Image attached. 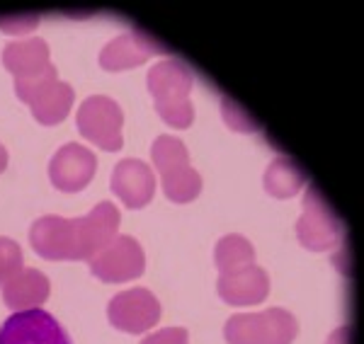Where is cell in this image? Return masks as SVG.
Instances as JSON below:
<instances>
[{
    "label": "cell",
    "instance_id": "2",
    "mask_svg": "<svg viewBox=\"0 0 364 344\" xmlns=\"http://www.w3.org/2000/svg\"><path fill=\"white\" fill-rule=\"evenodd\" d=\"M151 158L161 172V187L166 196L175 204L197 199L202 192V177L190 165L187 145L175 136H158L151 145Z\"/></svg>",
    "mask_w": 364,
    "mask_h": 344
},
{
    "label": "cell",
    "instance_id": "11",
    "mask_svg": "<svg viewBox=\"0 0 364 344\" xmlns=\"http://www.w3.org/2000/svg\"><path fill=\"white\" fill-rule=\"evenodd\" d=\"M75 221V238H78V260L95 257L107 243H112L119 231L122 216L112 201H100L90 213Z\"/></svg>",
    "mask_w": 364,
    "mask_h": 344
},
{
    "label": "cell",
    "instance_id": "20",
    "mask_svg": "<svg viewBox=\"0 0 364 344\" xmlns=\"http://www.w3.org/2000/svg\"><path fill=\"white\" fill-rule=\"evenodd\" d=\"M22 262H25V255L20 245L13 238H0V284L13 279L22 270Z\"/></svg>",
    "mask_w": 364,
    "mask_h": 344
},
{
    "label": "cell",
    "instance_id": "7",
    "mask_svg": "<svg viewBox=\"0 0 364 344\" xmlns=\"http://www.w3.org/2000/svg\"><path fill=\"white\" fill-rule=\"evenodd\" d=\"M0 344H73L51 313L42 308L15 311L0 325Z\"/></svg>",
    "mask_w": 364,
    "mask_h": 344
},
{
    "label": "cell",
    "instance_id": "8",
    "mask_svg": "<svg viewBox=\"0 0 364 344\" xmlns=\"http://www.w3.org/2000/svg\"><path fill=\"white\" fill-rule=\"evenodd\" d=\"M107 318L117 330L141 335L161 320V301L149 289H127L109 301Z\"/></svg>",
    "mask_w": 364,
    "mask_h": 344
},
{
    "label": "cell",
    "instance_id": "5",
    "mask_svg": "<svg viewBox=\"0 0 364 344\" xmlns=\"http://www.w3.org/2000/svg\"><path fill=\"white\" fill-rule=\"evenodd\" d=\"M296 238L304 248L314 253H331L343 243V226L338 216L314 187H309L304 194V213L296 223Z\"/></svg>",
    "mask_w": 364,
    "mask_h": 344
},
{
    "label": "cell",
    "instance_id": "25",
    "mask_svg": "<svg viewBox=\"0 0 364 344\" xmlns=\"http://www.w3.org/2000/svg\"><path fill=\"white\" fill-rule=\"evenodd\" d=\"M8 167V150H5V145L0 143V172Z\"/></svg>",
    "mask_w": 364,
    "mask_h": 344
},
{
    "label": "cell",
    "instance_id": "9",
    "mask_svg": "<svg viewBox=\"0 0 364 344\" xmlns=\"http://www.w3.org/2000/svg\"><path fill=\"white\" fill-rule=\"evenodd\" d=\"M97 170V158L90 148L80 143H66L49 160V179L58 192H80L90 184Z\"/></svg>",
    "mask_w": 364,
    "mask_h": 344
},
{
    "label": "cell",
    "instance_id": "15",
    "mask_svg": "<svg viewBox=\"0 0 364 344\" xmlns=\"http://www.w3.org/2000/svg\"><path fill=\"white\" fill-rule=\"evenodd\" d=\"M3 66L15 75V80H27L46 73L54 63L49 58V46H46L44 39L29 37L5 44Z\"/></svg>",
    "mask_w": 364,
    "mask_h": 344
},
{
    "label": "cell",
    "instance_id": "12",
    "mask_svg": "<svg viewBox=\"0 0 364 344\" xmlns=\"http://www.w3.org/2000/svg\"><path fill=\"white\" fill-rule=\"evenodd\" d=\"M112 192L127 209H144L156 194V174L139 158H124L112 170Z\"/></svg>",
    "mask_w": 364,
    "mask_h": 344
},
{
    "label": "cell",
    "instance_id": "14",
    "mask_svg": "<svg viewBox=\"0 0 364 344\" xmlns=\"http://www.w3.org/2000/svg\"><path fill=\"white\" fill-rule=\"evenodd\" d=\"M219 296L231 306H257L269 294V277L262 267L250 265L219 277Z\"/></svg>",
    "mask_w": 364,
    "mask_h": 344
},
{
    "label": "cell",
    "instance_id": "1",
    "mask_svg": "<svg viewBox=\"0 0 364 344\" xmlns=\"http://www.w3.org/2000/svg\"><path fill=\"white\" fill-rule=\"evenodd\" d=\"M146 83L154 95L158 114L166 124L175 126V129H187L195 121V107L190 100L195 75L185 61L163 58L156 66H151Z\"/></svg>",
    "mask_w": 364,
    "mask_h": 344
},
{
    "label": "cell",
    "instance_id": "16",
    "mask_svg": "<svg viewBox=\"0 0 364 344\" xmlns=\"http://www.w3.org/2000/svg\"><path fill=\"white\" fill-rule=\"evenodd\" d=\"M49 277L39 270H20L13 279L3 284V301L13 311L39 308L49 299Z\"/></svg>",
    "mask_w": 364,
    "mask_h": 344
},
{
    "label": "cell",
    "instance_id": "3",
    "mask_svg": "<svg viewBox=\"0 0 364 344\" xmlns=\"http://www.w3.org/2000/svg\"><path fill=\"white\" fill-rule=\"evenodd\" d=\"M299 335V323L284 308L260 313H238L226 320L224 337L228 344H291Z\"/></svg>",
    "mask_w": 364,
    "mask_h": 344
},
{
    "label": "cell",
    "instance_id": "21",
    "mask_svg": "<svg viewBox=\"0 0 364 344\" xmlns=\"http://www.w3.org/2000/svg\"><path fill=\"white\" fill-rule=\"evenodd\" d=\"M58 80V73H56V66H51L49 71L37 75V78H27V80H15V95L20 97L22 102L32 104L37 100L39 95L49 87L51 83H56Z\"/></svg>",
    "mask_w": 364,
    "mask_h": 344
},
{
    "label": "cell",
    "instance_id": "19",
    "mask_svg": "<svg viewBox=\"0 0 364 344\" xmlns=\"http://www.w3.org/2000/svg\"><path fill=\"white\" fill-rule=\"evenodd\" d=\"M214 262L221 274L238 272V270H243V267L255 265V248H252V243L248 238L238 235V233H231V235H224L216 243Z\"/></svg>",
    "mask_w": 364,
    "mask_h": 344
},
{
    "label": "cell",
    "instance_id": "13",
    "mask_svg": "<svg viewBox=\"0 0 364 344\" xmlns=\"http://www.w3.org/2000/svg\"><path fill=\"white\" fill-rule=\"evenodd\" d=\"M163 51L154 39H149L146 34L136 32H124L119 37L109 39L107 44L102 46L100 51V66L105 71H127V68H134V66H141L146 63L151 56Z\"/></svg>",
    "mask_w": 364,
    "mask_h": 344
},
{
    "label": "cell",
    "instance_id": "18",
    "mask_svg": "<svg viewBox=\"0 0 364 344\" xmlns=\"http://www.w3.org/2000/svg\"><path fill=\"white\" fill-rule=\"evenodd\" d=\"M306 184L304 172L296 167V162L289 158H274L265 170V189L269 196H277V199H289L294 196L301 187Z\"/></svg>",
    "mask_w": 364,
    "mask_h": 344
},
{
    "label": "cell",
    "instance_id": "6",
    "mask_svg": "<svg viewBox=\"0 0 364 344\" xmlns=\"http://www.w3.org/2000/svg\"><path fill=\"white\" fill-rule=\"evenodd\" d=\"M90 274L105 284H122L139 279L146 270L144 250L136 238L117 235L112 243H107L95 257L87 260Z\"/></svg>",
    "mask_w": 364,
    "mask_h": 344
},
{
    "label": "cell",
    "instance_id": "24",
    "mask_svg": "<svg viewBox=\"0 0 364 344\" xmlns=\"http://www.w3.org/2000/svg\"><path fill=\"white\" fill-rule=\"evenodd\" d=\"M326 344H348V328H338L331 337H328Z\"/></svg>",
    "mask_w": 364,
    "mask_h": 344
},
{
    "label": "cell",
    "instance_id": "23",
    "mask_svg": "<svg viewBox=\"0 0 364 344\" xmlns=\"http://www.w3.org/2000/svg\"><path fill=\"white\" fill-rule=\"evenodd\" d=\"M39 22L37 15H25V17H0V29L10 34H17V32H29L34 29Z\"/></svg>",
    "mask_w": 364,
    "mask_h": 344
},
{
    "label": "cell",
    "instance_id": "10",
    "mask_svg": "<svg viewBox=\"0 0 364 344\" xmlns=\"http://www.w3.org/2000/svg\"><path fill=\"white\" fill-rule=\"evenodd\" d=\"M29 243L44 260H78L75 221L63 216H42L29 228Z\"/></svg>",
    "mask_w": 364,
    "mask_h": 344
},
{
    "label": "cell",
    "instance_id": "17",
    "mask_svg": "<svg viewBox=\"0 0 364 344\" xmlns=\"http://www.w3.org/2000/svg\"><path fill=\"white\" fill-rule=\"evenodd\" d=\"M70 107H73V87L63 83V80L51 83L37 100L29 104L32 116L44 126H54L58 121H63L70 112Z\"/></svg>",
    "mask_w": 364,
    "mask_h": 344
},
{
    "label": "cell",
    "instance_id": "4",
    "mask_svg": "<svg viewBox=\"0 0 364 344\" xmlns=\"http://www.w3.org/2000/svg\"><path fill=\"white\" fill-rule=\"evenodd\" d=\"M122 124L124 114L122 107L107 95H90L80 102L78 114H75V126L90 143L100 145L102 150H119L124 138H122Z\"/></svg>",
    "mask_w": 364,
    "mask_h": 344
},
{
    "label": "cell",
    "instance_id": "22",
    "mask_svg": "<svg viewBox=\"0 0 364 344\" xmlns=\"http://www.w3.org/2000/svg\"><path fill=\"white\" fill-rule=\"evenodd\" d=\"M141 344H190V335H187L185 328H166L144 337Z\"/></svg>",
    "mask_w": 364,
    "mask_h": 344
}]
</instances>
